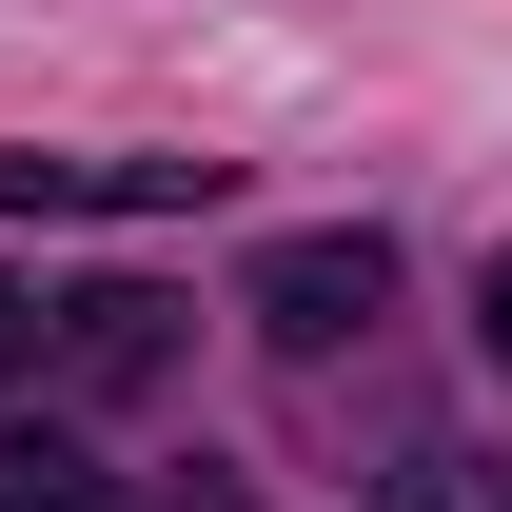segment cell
Wrapping results in <instances>:
<instances>
[{"label":"cell","mask_w":512,"mask_h":512,"mask_svg":"<svg viewBox=\"0 0 512 512\" xmlns=\"http://www.w3.org/2000/svg\"><path fill=\"white\" fill-rule=\"evenodd\" d=\"M375 296H394V237H276V256H256V316L296 335V355H335Z\"/></svg>","instance_id":"cell-1"},{"label":"cell","mask_w":512,"mask_h":512,"mask_svg":"<svg viewBox=\"0 0 512 512\" xmlns=\"http://www.w3.org/2000/svg\"><path fill=\"white\" fill-rule=\"evenodd\" d=\"M217 197V158H0V217H158Z\"/></svg>","instance_id":"cell-2"},{"label":"cell","mask_w":512,"mask_h":512,"mask_svg":"<svg viewBox=\"0 0 512 512\" xmlns=\"http://www.w3.org/2000/svg\"><path fill=\"white\" fill-rule=\"evenodd\" d=\"M0 512H99V453L79 434H0Z\"/></svg>","instance_id":"cell-3"},{"label":"cell","mask_w":512,"mask_h":512,"mask_svg":"<svg viewBox=\"0 0 512 512\" xmlns=\"http://www.w3.org/2000/svg\"><path fill=\"white\" fill-rule=\"evenodd\" d=\"M493 375H512V256H493Z\"/></svg>","instance_id":"cell-4"},{"label":"cell","mask_w":512,"mask_h":512,"mask_svg":"<svg viewBox=\"0 0 512 512\" xmlns=\"http://www.w3.org/2000/svg\"><path fill=\"white\" fill-rule=\"evenodd\" d=\"M0 375H20V296H0Z\"/></svg>","instance_id":"cell-5"}]
</instances>
